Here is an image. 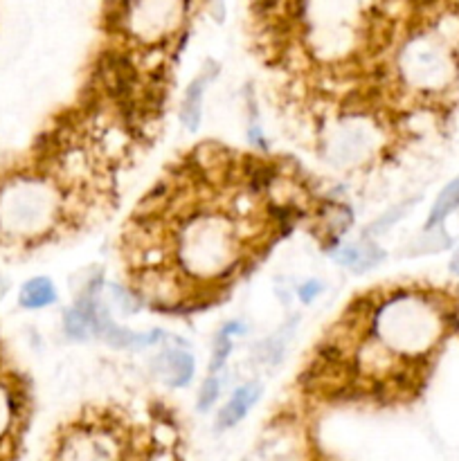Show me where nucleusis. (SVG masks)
<instances>
[{
    "label": "nucleus",
    "instance_id": "1a4fd4ad",
    "mask_svg": "<svg viewBox=\"0 0 459 461\" xmlns=\"http://www.w3.org/2000/svg\"><path fill=\"white\" fill-rule=\"evenodd\" d=\"M58 293L57 286L50 277H32L22 284L21 293H18V302H21L22 309L27 311H40L48 309L57 302Z\"/></svg>",
    "mask_w": 459,
    "mask_h": 461
},
{
    "label": "nucleus",
    "instance_id": "dca6fc26",
    "mask_svg": "<svg viewBox=\"0 0 459 461\" xmlns=\"http://www.w3.org/2000/svg\"><path fill=\"white\" fill-rule=\"evenodd\" d=\"M320 293H322V282H318V279H310V282L302 284L300 291H297V295H300V300L304 302V304H310V302H313Z\"/></svg>",
    "mask_w": 459,
    "mask_h": 461
},
{
    "label": "nucleus",
    "instance_id": "9b49d317",
    "mask_svg": "<svg viewBox=\"0 0 459 461\" xmlns=\"http://www.w3.org/2000/svg\"><path fill=\"white\" fill-rule=\"evenodd\" d=\"M292 329H295V320H292V322H288L286 327H282V331H279L277 336L268 338V340L264 342V347H261V354H259L261 363L277 365L279 360H282L288 340H291V336H292Z\"/></svg>",
    "mask_w": 459,
    "mask_h": 461
},
{
    "label": "nucleus",
    "instance_id": "423d86ee",
    "mask_svg": "<svg viewBox=\"0 0 459 461\" xmlns=\"http://www.w3.org/2000/svg\"><path fill=\"white\" fill-rule=\"evenodd\" d=\"M259 396H261L259 383H246V385L237 387V390L232 392V396H230L228 403L220 408L219 419H216L219 430H230V428H234L237 423H241L243 419H246V414L255 408Z\"/></svg>",
    "mask_w": 459,
    "mask_h": 461
},
{
    "label": "nucleus",
    "instance_id": "4468645a",
    "mask_svg": "<svg viewBox=\"0 0 459 461\" xmlns=\"http://www.w3.org/2000/svg\"><path fill=\"white\" fill-rule=\"evenodd\" d=\"M410 207H412V203H403V205H396V207H392V210H387L381 219H376L372 225H369L367 232H364V237H378V234L387 232V230L396 223V221H400L405 214H408L405 210H410Z\"/></svg>",
    "mask_w": 459,
    "mask_h": 461
},
{
    "label": "nucleus",
    "instance_id": "f3484780",
    "mask_svg": "<svg viewBox=\"0 0 459 461\" xmlns=\"http://www.w3.org/2000/svg\"><path fill=\"white\" fill-rule=\"evenodd\" d=\"M261 3H264V7L282 9V7H291V5H295V0H261Z\"/></svg>",
    "mask_w": 459,
    "mask_h": 461
},
{
    "label": "nucleus",
    "instance_id": "f03ea898",
    "mask_svg": "<svg viewBox=\"0 0 459 461\" xmlns=\"http://www.w3.org/2000/svg\"><path fill=\"white\" fill-rule=\"evenodd\" d=\"M448 322L430 297L414 291H372L351 302L318 347L310 376L322 385L387 394L405 383V367L417 365L441 340Z\"/></svg>",
    "mask_w": 459,
    "mask_h": 461
},
{
    "label": "nucleus",
    "instance_id": "39448f33",
    "mask_svg": "<svg viewBox=\"0 0 459 461\" xmlns=\"http://www.w3.org/2000/svg\"><path fill=\"white\" fill-rule=\"evenodd\" d=\"M153 365H156V372L160 374V378L169 387L189 385V381L194 378V369H196L194 356L187 354V351L178 349V347H171V349L160 351L158 358L153 360Z\"/></svg>",
    "mask_w": 459,
    "mask_h": 461
},
{
    "label": "nucleus",
    "instance_id": "ddd939ff",
    "mask_svg": "<svg viewBox=\"0 0 459 461\" xmlns=\"http://www.w3.org/2000/svg\"><path fill=\"white\" fill-rule=\"evenodd\" d=\"M232 354V336L225 329H220L214 336V345H212V360H210V374H219L225 367Z\"/></svg>",
    "mask_w": 459,
    "mask_h": 461
},
{
    "label": "nucleus",
    "instance_id": "7ed1b4c3",
    "mask_svg": "<svg viewBox=\"0 0 459 461\" xmlns=\"http://www.w3.org/2000/svg\"><path fill=\"white\" fill-rule=\"evenodd\" d=\"M88 149L61 142L48 167L16 171L0 180V239L7 243L48 241L79 219L93 214V198L76 194V160Z\"/></svg>",
    "mask_w": 459,
    "mask_h": 461
},
{
    "label": "nucleus",
    "instance_id": "f257e3e1",
    "mask_svg": "<svg viewBox=\"0 0 459 461\" xmlns=\"http://www.w3.org/2000/svg\"><path fill=\"white\" fill-rule=\"evenodd\" d=\"M277 162L205 144L174 167L124 234L129 291L160 311L214 304L255 268L300 212Z\"/></svg>",
    "mask_w": 459,
    "mask_h": 461
},
{
    "label": "nucleus",
    "instance_id": "a211bd4d",
    "mask_svg": "<svg viewBox=\"0 0 459 461\" xmlns=\"http://www.w3.org/2000/svg\"><path fill=\"white\" fill-rule=\"evenodd\" d=\"M450 270H453V273L459 277V248H457V250H454L453 259H450Z\"/></svg>",
    "mask_w": 459,
    "mask_h": 461
},
{
    "label": "nucleus",
    "instance_id": "20e7f679",
    "mask_svg": "<svg viewBox=\"0 0 459 461\" xmlns=\"http://www.w3.org/2000/svg\"><path fill=\"white\" fill-rule=\"evenodd\" d=\"M216 75H219V66L214 61H207L184 90L183 104H180V122L189 133L198 131V126H201L202 95H205L207 86L216 79Z\"/></svg>",
    "mask_w": 459,
    "mask_h": 461
},
{
    "label": "nucleus",
    "instance_id": "9d476101",
    "mask_svg": "<svg viewBox=\"0 0 459 461\" xmlns=\"http://www.w3.org/2000/svg\"><path fill=\"white\" fill-rule=\"evenodd\" d=\"M457 207H459V178H454L453 183L446 185V187L441 189L439 196H436L435 205H432L430 214H428L426 219V230L439 228V225L444 223V221L457 210Z\"/></svg>",
    "mask_w": 459,
    "mask_h": 461
},
{
    "label": "nucleus",
    "instance_id": "0eeeda50",
    "mask_svg": "<svg viewBox=\"0 0 459 461\" xmlns=\"http://www.w3.org/2000/svg\"><path fill=\"white\" fill-rule=\"evenodd\" d=\"M333 259L340 266H346L354 273H364V270H372L385 259V252L382 248H378L374 241L364 243H351V246H340L333 252Z\"/></svg>",
    "mask_w": 459,
    "mask_h": 461
},
{
    "label": "nucleus",
    "instance_id": "2eb2a0df",
    "mask_svg": "<svg viewBox=\"0 0 459 461\" xmlns=\"http://www.w3.org/2000/svg\"><path fill=\"white\" fill-rule=\"evenodd\" d=\"M219 394H220V381L216 374H210V376L205 378V383L201 385V392H198V410L201 412H210L212 405L219 401Z\"/></svg>",
    "mask_w": 459,
    "mask_h": 461
},
{
    "label": "nucleus",
    "instance_id": "6e6552de",
    "mask_svg": "<svg viewBox=\"0 0 459 461\" xmlns=\"http://www.w3.org/2000/svg\"><path fill=\"white\" fill-rule=\"evenodd\" d=\"M21 414V394L9 376L0 374V448L12 439Z\"/></svg>",
    "mask_w": 459,
    "mask_h": 461
},
{
    "label": "nucleus",
    "instance_id": "f8f14e48",
    "mask_svg": "<svg viewBox=\"0 0 459 461\" xmlns=\"http://www.w3.org/2000/svg\"><path fill=\"white\" fill-rule=\"evenodd\" d=\"M450 246V237L446 232H441L439 228H432V230H426V234H423L421 239H417V241L412 243V246H408V255L410 257H417V255H430V252H439L444 250V248Z\"/></svg>",
    "mask_w": 459,
    "mask_h": 461
}]
</instances>
